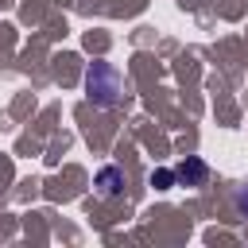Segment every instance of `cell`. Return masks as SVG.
Returning a JSON list of instances; mask_svg holds the SVG:
<instances>
[{
    "instance_id": "1",
    "label": "cell",
    "mask_w": 248,
    "mask_h": 248,
    "mask_svg": "<svg viewBox=\"0 0 248 248\" xmlns=\"http://www.w3.org/2000/svg\"><path fill=\"white\" fill-rule=\"evenodd\" d=\"M124 78H120V70L112 66V62H89V70H85V93H89V101L97 105V108H112V105H120V97H124Z\"/></svg>"
},
{
    "instance_id": "4",
    "label": "cell",
    "mask_w": 248,
    "mask_h": 248,
    "mask_svg": "<svg viewBox=\"0 0 248 248\" xmlns=\"http://www.w3.org/2000/svg\"><path fill=\"white\" fill-rule=\"evenodd\" d=\"M151 186H155V190H170V186H174V170H167V167L151 170Z\"/></svg>"
},
{
    "instance_id": "3",
    "label": "cell",
    "mask_w": 248,
    "mask_h": 248,
    "mask_svg": "<svg viewBox=\"0 0 248 248\" xmlns=\"http://www.w3.org/2000/svg\"><path fill=\"white\" fill-rule=\"evenodd\" d=\"M205 178H209V167H205V159H198V155H186V159L174 167V182H178V186H205Z\"/></svg>"
},
{
    "instance_id": "5",
    "label": "cell",
    "mask_w": 248,
    "mask_h": 248,
    "mask_svg": "<svg viewBox=\"0 0 248 248\" xmlns=\"http://www.w3.org/2000/svg\"><path fill=\"white\" fill-rule=\"evenodd\" d=\"M236 209H240V213L248 217V182H244V186L236 190Z\"/></svg>"
},
{
    "instance_id": "2",
    "label": "cell",
    "mask_w": 248,
    "mask_h": 248,
    "mask_svg": "<svg viewBox=\"0 0 248 248\" xmlns=\"http://www.w3.org/2000/svg\"><path fill=\"white\" fill-rule=\"evenodd\" d=\"M124 170L116 167V163H108V167H101L97 174H93V194L97 198H120L124 194Z\"/></svg>"
}]
</instances>
